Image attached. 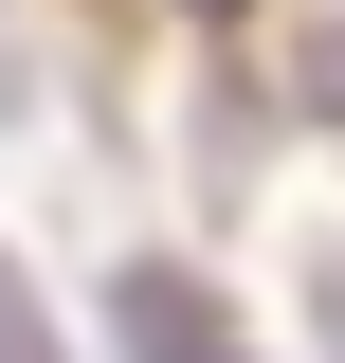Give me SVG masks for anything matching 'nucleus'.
<instances>
[{
	"instance_id": "obj_1",
	"label": "nucleus",
	"mask_w": 345,
	"mask_h": 363,
	"mask_svg": "<svg viewBox=\"0 0 345 363\" xmlns=\"http://www.w3.org/2000/svg\"><path fill=\"white\" fill-rule=\"evenodd\" d=\"M327 309H345V272H327Z\"/></svg>"
},
{
	"instance_id": "obj_2",
	"label": "nucleus",
	"mask_w": 345,
	"mask_h": 363,
	"mask_svg": "<svg viewBox=\"0 0 345 363\" xmlns=\"http://www.w3.org/2000/svg\"><path fill=\"white\" fill-rule=\"evenodd\" d=\"M200 363H236V345H200Z\"/></svg>"
}]
</instances>
